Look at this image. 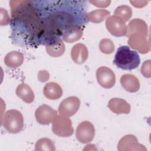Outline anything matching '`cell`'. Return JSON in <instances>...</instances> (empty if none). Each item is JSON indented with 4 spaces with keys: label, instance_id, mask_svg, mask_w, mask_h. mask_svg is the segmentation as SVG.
Here are the masks:
<instances>
[{
    "label": "cell",
    "instance_id": "obj_11",
    "mask_svg": "<svg viewBox=\"0 0 151 151\" xmlns=\"http://www.w3.org/2000/svg\"><path fill=\"white\" fill-rule=\"evenodd\" d=\"M119 150H147L146 148L138 143L137 139L133 134H127L123 137L117 145Z\"/></svg>",
    "mask_w": 151,
    "mask_h": 151
},
{
    "label": "cell",
    "instance_id": "obj_10",
    "mask_svg": "<svg viewBox=\"0 0 151 151\" xmlns=\"http://www.w3.org/2000/svg\"><path fill=\"white\" fill-rule=\"evenodd\" d=\"M129 45L141 54L148 53L150 51L149 41L146 36L141 34H133L129 37Z\"/></svg>",
    "mask_w": 151,
    "mask_h": 151
},
{
    "label": "cell",
    "instance_id": "obj_8",
    "mask_svg": "<svg viewBox=\"0 0 151 151\" xmlns=\"http://www.w3.org/2000/svg\"><path fill=\"white\" fill-rule=\"evenodd\" d=\"M96 78L98 83L103 88H110L116 83L114 72L107 67H100L96 71Z\"/></svg>",
    "mask_w": 151,
    "mask_h": 151
},
{
    "label": "cell",
    "instance_id": "obj_12",
    "mask_svg": "<svg viewBox=\"0 0 151 151\" xmlns=\"http://www.w3.org/2000/svg\"><path fill=\"white\" fill-rule=\"evenodd\" d=\"M133 34H141L147 35L148 28L146 23L139 18H134L130 21L127 27L126 35L129 37Z\"/></svg>",
    "mask_w": 151,
    "mask_h": 151
},
{
    "label": "cell",
    "instance_id": "obj_26",
    "mask_svg": "<svg viewBox=\"0 0 151 151\" xmlns=\"http://www.w3.org/2000/svg\"><path fill=\"white\" fill-rule=\"evenodd\" d=\"M11 22V18L6 10L1 8V25H5Z\"/></svg>",
    "mask_w": 151,
    "mask_h": 151
},
{
    "label": "cell",
    "instance_id": "obj_18",
    "mask_svg": "<svg viewBox=\"0 0 151 151\" xmlns=\"http://www.w3.org/2000/svg\"><path fill=\"white\" fill-rule=\"evenodd\" d=\"M23 62V54L17 51H12L8 52L4 58V63L10 68H17L21 65Z\"/></svg>",
    "mask_w": 151,
    "mask_h": 151
},
{
    "label": "cell",
    "instance_id": "obj_19",
    "mask_svg": "<svg viewBox=\"0 0 151 151\" xmlns=\"http://www.w3.org/2000/svg\"><path fill=\"white\" fill-rule=\"evenodd\" d=\"M47 54L52 57H59L65 52V45L61 38L58 39L54 42L45 45Z\"/></svg>",
    "mask_w": 151,
    "mask_h": 151
},
{
    "label": "cell",
    "instance_id": "obj_16",
    "mask_svg": "<svg viewBox=\"0 0 151 151\" xmlns=\"http://www.w3.org/2000/svg\"><path fill=\"white\" fill-rule=\"evenodd\" d=\"M43 94L47 99L55 100L62 96L63 90L58 83L55 82H49L44 86Z\"/></svg>",
    "mask_w": 151,
    "mask_h": 151
},
{
    "label": "cell",
    "instance_id": "obj_9",
    "mask_svg": "<svg viewBox=\"0 0 151 151\" xmlns=\"http://www.w3.org/2000/svg\"><path fill=\"white\" fill-rule=\"evenodd\" d=\"M57 116V111L50 106L42 104L39 106L35 111L37 122L43 125L49 124Z\"/></svg>",
    "mask_w": 151,
    "mask_h": 151
},
{
    "label": "cell",
    "instance_id": "obj_2",
    "mask_svg": "<svg viewBox=\"0 0 151 151\" xmlns=\"http://www.w3.org/2000/svg\"><path fill=\"white\" fill-rule=\"evenodd\" d=\"M113 63L122 70H132L139 65L140 59L136 51L131 50L127 45H122L117 49Z\"/></svg>",
    "mask_w": 151,
    "mask_h": 151
},
{
    "label": "cell",
    "instance_id": "obj_22",
    "mask_svg": "<svg viewBox=\"0 0 151 151\" xmlns=\"http://www.w3.org/2000/svg\"><path fill=\"white\" fill-rule=\"evenodd\" d=\"M35 150L37 151H54L55 150V147L51 140L44 137L37 140L35 145Z\"/></svg>",
    "mask_w": 151,
    "mask_h": 151
},
{
    "label": "cell",
    "instance_id": "obj_6",
    "mask_svg": "<svg viewBox=\"0 0 151 151\" xmlns=\"http://www.w3.org/2000/svg\"><path fill=\"white\" fill-rule=\"evenodd\" d=\"M95 135V129L93 124L85 120L77 126L76 132V138L81 143H87L93 140Z\"/></svg>",
    "mask_w": 151,
    "mask_h": 151
},
{
    "label": "cell",
    "instance_id": "obj_20",
    "mask_svg": "<svg viewBox=\"0 0 151 151\" xmlns=\"http://www.w3.org/2000/svg\"><path fill=\"white\" fill-rule=\"evenodd\" d=\"M84 27H76L65 32L62 35L63 40L68 43H73L80 40L83 34Z\"/></svg>",
    "mask_w": 151,
    "mask_h": 151
},
{
    "label": "cell",
    "instance_id": "obj_25",
    "mask_svg": "<svg viewBox=\"0 0 151 151\" xmlns=\"http://www.w3.org/2000/svg\"><path fill=\"white\" fill-rule=\"evenodd\" d=\"M150 61V60L145 61L140 68L141 73L146 78H150L151 77Z\"/></svg>",
    "mask_w": 151,
    "mask_h": 151
},
{
    "label": "cell",
    "instance_id": "obj_23",
    "mask_svg": "<svg viewBox=\"0 0 151 151\" xmlns=\"http://www.w3.org/2000/svg\"><path fill=\"white\" fill-rule=\"evenodd\" d=\"M114 14L126 22L129 21L132 17V9L128 5H122L116 8Z\"/></svg>",
    "mask_w": 151,
    "mask_h": 151
},
{
    "label": "cell",
    "instance_id": "obj_15",
    "mask_svg": "<svg viewBox=\"0 0 151 151\" xmlns=\"http://www.w3.org/2000/svg\"><path fill=\"white\" fill-rule=\"evenodd\" d=\"M120 83L122 87L130 93H135L140 88V82L135 76L131 74H125L120 77Z\"/></svg>",
    "mask_w": 151,
    "mask_h": 151
},
{
    "label": "cell",
    "instance_id": "obj_14",
    "mask_svg": "<svg viewBox=\"0 0 151 151\" xmlns=\"http://www.w3.org/2000/svg\"><path fill=\"white\" fill-rule=\"evenodd\" d=\"M108 107L116 114H128L130 111V105L120 98L110 99L108 103Z\"/></svg>",
    "mask_w": 151,
    "mask_h": 151
},
{
    "label": "cell",
    "instance_id": "obj_27",
    "mask_svg": "<svg viewBox=\"0 0 151 151\" xmlns=\"http://www.w3.org/2000/svg\"><path fill=\"white\" fill-rule=\"evenodd\" d=\"M89 2L97 7L106 8L110 5L111 1H89Z\"/></svg>",
    "mask_w": 151,
    "mask_h": 151
},
{
    "label": "cell",
    "instance_id": "obj_5",
    "mask_svg": "<svg viewBox=\"0 0 151 151\" xmlns=\"http://www.w3.org/2000/svg\"><path fill=\"white\" fill-rule=\"evenodd\" d=\"M106 27L108 31L113 36L122 37L126 35L127 25L125 21L114 15L107 18Z\"/></svg>",
    "mask_w": 151,
    "mask_h": 151
},
{
    "label": "cell",
    "instance_id": "obj_7",
    "mask_svg": "<svg viewBox=\"0 0 151 151\" xmlns=\"http://www.w3.org/2000/svg\"><path fill=\"white\" fill-rule=\"evenodd\" d=\"M80 106V100L77 97H68L60 103L58 107V112L61 115L70 117L77 112Z\"/></svg>",
    "mask_w": 151,
    "mask_h": 151
},
{
    "label": "cell",
    "instance_id": "obj_4",
    "mask_svg": "<svg viewBox=\"0 0 151 151\" xmlns=\"http://www.w3.org/2000/svg\"><path fill=\"white\" fill-rule=\"evenodd\" d=\"M52 130L55 135L63 137H69L74 133L71 120L61 114L57 115L52 121Z\"/></svg>",
    "mask_w": 151,
    "mask_h": 151
},
{
    "label": "cell",
    "instance_id": "obj_3",
    "mask_svg": "<svg viewBox=\"0 0 151 151\" xmlns=\"http://www.w3.org/2000/svg\"><path fill=\"white\" fill-rule=\"evenodd\" d=\"M1 124L9 133H18L24 127L23 116L17 110H9L5 113L2 117Z\"/></svg>",
    "mask_w": 151,
    "mask_h": 151
},
{
    "label": "cell",
    "instance_id": "obj_13",
    "mask_svg": "<svg viewBox=\"0 0 151 151\" xmlns=\"http://www.w3.org/2000/svg\"><path fill=\"white\" fill-rule=\"evenodd\" d=\"M71 57L75 63L77 64H83L88 57V51L87 47L81 43L74 45L71 51Z\"/></svg>",
    "mask_w": 151,
    "mask_h": 151
},
{
    "label": "cell",
    "instance_id": "obj_29",
    "mask_svg": "<svg viewBox=\"0 0 151 151\" xmlns=\"http://www.w3.org/2000/svg\"><path fill=\"white\" fill-rule=\"evenodd\" d=\"M130 2L136 8H143L147 4L149 1H130Z\"/></svg>",
    "mask_w": 151,
    "mask_h": 151
},
{
    "label": "cell",
    "instance_id": "obj_28",
    "mask_svg": "<svg viewBox=\"0 0 151 151\" xmlns=\"http://www.w3.org/2000/svg\"><path fill=\"white\" fill-rule=\"evenodd\" d=\"M50 78L49 73L46 70H41L38 73V78L41 82L47 81Z\"/></svg>",
    "mask_w": 151,
    "mask_h": 151
},
{
    "label": "cell",
    "instance_id": "obj_1",
    "mask_svg": "<svg viewBox=\"0 0 151 151\" xmlns=\"http://www.w3.org/2000/svg\"><path fill=\"white\" fill-rule=\"evenodd\" d=\"M9 4L11 37L15 43L37 47L60 38L51 19L52 1H11Z\"/></svg>",
    "mask_w": 151,
    "mask_h": 151
},
{
    "label": "cell",
    "instance_id": "obj_21",
    "mask_svg": "<svg viewBox=\"0 0 151 151\" xmlns=\"http://www.w3.org/2000/svg\"><path fill=\"white\" fill-rule=\"evenodd\" d=\"M110 12L103 9H99L92 11L87 14L88 21L93 23L98 24L103 22L106 18H108Z\"/></svg>",
    "mask_w": 151,
    "mask_h": 151
},
{
    "label": "cell",
    "instance_id": "obj_24",
    "mask_svg": "<svg viewBox=\"0 0 151 151\" xmlns=\"http://www.w3.org/2000/svg\"><path fill=\"white\" fill-rule=\"evenodd\" d=\"M99 49L100 51L106 54H111L115 48L113 42L109 38H103L99 42Z\"/></svg>",
    "mask_w": 151,
    "mask_h": 151
},
{
    "label": "cell",
    "instance_id": "obj_17",
    "mask_svg": "<svg viewBox=\"0 0 151 151\" xmlns=\"http://www.w3.org/2000/svg\"><path fill=\"white\" fill-rule=\"evenodd\" d=\"M16 94L26 103H31L34 100V93L31 88L27 84H19L16 88Z\"/></svg>",
    "mask_w": 151,
    "mask_h": 151
}]
</instances>
